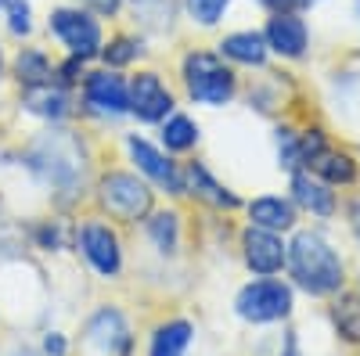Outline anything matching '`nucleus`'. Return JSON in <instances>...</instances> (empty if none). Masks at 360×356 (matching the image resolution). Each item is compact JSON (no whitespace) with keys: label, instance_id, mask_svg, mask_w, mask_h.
Wrapping results in <instances>:
<instances>
[{"label":"nucleus","instance_id":"5","mask_svg":"<svg viewBox=\"0 0 360 356\" xmlns=\"http://www.w3.org/2000/svg\"><path fill=\"white\" fill-rule=\"evenodd\" d=\"M101 205L119 220H141L152 209V191L130 173H108L101 180Z\"/></svg>","mask_w":360,"mask_h":356},{"label":"nucleus","instance_id":"11","mask_svg":"<svg viewBox=\"0 0 360 356\" xmlns=\"http://www.w3.org/2000/svg\"><path fill=\"white\" fill-rule=\"evenodd\" d=\"M86 345H101V356H123L127 345H130V335H127V324L115 310H105L90 320L86 328Z\"/></svg>","mask_w":360,"mask_h":356},{"label":"nucleus","instance_id":"12","mask_svg":"<svg viewBox=\"0 0 360 356\" xmlns=\"http://www.w3.org/2000/svg\"><path fill=\"white\" fill-rule=\"evenodd\" d=\"M130 155H134L137 169H141V173H148L155 184H166L173 195L184 191V184H180V176H176V169H173V162H169V159H162V155L155 152V147L148 144V140L130 137Z\"/></svg>","mask_w":360,"mask_h":356},{"label":"nucleus","instance_id":"35","mask_svg":"<svg viewBox=\"0 0 360 356\" xmlns=\"http://www.w3.org/2000/svg\"><path fill=\"white\" fill-rule=\"evenodd\" d=\"M307 4H314V0H307Z\"/></svg>","mask_w":360,"mask_h":356},{"label":"nucleus","instance_id":"16","mask_svg":"<svg viewBox=\"0 0 360 356\" xmlns=\"http://www.w3.org/2000/svg\"><path fill=\"white\" fill-rule=\"evenodd\" d=\"M249 220L256 227H266V230H292L295 209H292V202H285V198H256L249 205Z\"/></svg>","mask_w":360,"mask_h":356},{"label":"nucleus","instance_id":"31","mask_svg":"<svg viewBox=\"0 0 360 356\" xmlns=\"http://www.w3.org/2000/svg\"><path fill=\"white\" fill-rule=\"evenodd\" d=\"M62 349H65L62 338H47V352H62Z\"/></svg>","mask_w":360,"mask_h":356},{"label":"nucleus","instance_id":"33","mask_svg":"<svg viewBox=\"0 0 360 356\" xmlns=\"http://www.w3.org/2000/svg\"><path fill=\"white\" fill-rule=\"evenodd\" d=\"M4 4H8V0H0V8H4Z\"/></svg>","mask_w":360,"mask_h":356},{"label":"nucleus","instance_id":"25","mask_svg":"<svg viewBox=\"0 0 360 356\" xmlns=\"http://www.w3.org/2000/svg\"><path fill=\"white\" fill-rule=\"evenodd\" d=\"M101 54H105V62H108V65H130L134 58L141 54V44H137L134 37H115L112 44L101 47Z\"/></svg>","mask_w":360,"mask_h":356},{"label":"nucleus","instance_id":"9","mask_svg":"<svg viewBox=\"0 0 360 356\" xmlns=\"http://www.w3.org/2000/svg\"><path fill=\"white\" fill-rule=\"evenodd\" d=\"M86 105L101 115L130 112V86L115 72H90L86 76Z\"/></svg>","mask_w":360,"mask_h":356},{"label":"nucleus","instance_id":"17","mask_svg":"<svg viewBox=\"0 0 360 356\" xmlns=\"http://www.w3.org/2000/svg\"><path fill=\"white\" fill-rule=\"evenodd\" d=\"M310 169L321 176L324 184H353L356 180V166L346 152H332V147H324V152L310 162Z\"/></svg>","mask_w":360,"mask_h":356},{"label":"nucleus","instance_id":"21","mask_svg":"<svg viewBox=\"0 0 360 356\" xmlns=\"http://www.w3.org/2000/svg\"><path fill=\"white\" fill-rule=\"evenodd\" d=\"M15 72H18V79H22L25 86L51 83V62H47L44 51H22L18 62H15Z\"/></svg>","mask_w":360,"mask_h":356},{"label":"nucleus","instance_id":"29","mask_svg":"<svg viewBox=\"0 0 360 356\" xmlns=\"http://www.w3.org/2000/svg\"><path fill=\"white\" fill-rule=\"evenodd\" d=\"M259 4L266 11H299V8H307V0H259Z\"/></svg>","mask_w":360,"mask_h":356},{"label":"nucleus","instance_id":"15","mask_svg":"<svg viewBox=\"0 0 360 356\" xmlns=\"http://www.w3.org/2000/svg\"><path fill=\"white\" fill-rule=\"evenodd\" d=\"M130 11L144 33H166L176 18V0H130Z\"/></svg>","mask_w":360,"mask_h":356},{"label":"nucleus","instance_id":"34","mask_svg":"<svg viewBox=\"0 0 360 356\" xmlns=\"http://www.w3.org/2000/svg\"><path fill=\"white\" fill-rule=\"evenodd\" d=\"M356 11H360V0H356Z\"/></svg>","mask_w":360,"mask_h":356},{"label":"nucleus","instance_id":"19","mask_svg":"<svg viewBox=\"0 0 360 356\" xmlns=\"http://www.w3.org/2000/svg\"><path fill=\"white\" fill-rule=\"evenodd\" d=\"M191 342V324L188 320H169L152 338V356H184Z\"/></svg>","mask_w":360,"mask_h":356},{"label":"nucleus","instance_id":"8","mask_svg":"<svg viewBox=\"0 0 360 356\" xmlns=\"http://www.w3.org/2000/svg\"><path fill=\"white\" fill-rule=\"evenodd\" d=\"M169 108H173V94L166 91V83L155 72H137V79L130 83V112L144 123H159Z\"/></svg>","mask_w":360,"mask_h":356},{"label":"nucleus","instance_id":"10","mask_svg":"<svg viewBox=\"0 0 360 356\" xmlns=\"http://www.w3.org/2000/svg\"><path fill=\"white\" fill-rule=\"evenodd\" d=\"M79 242H83V252H86L90 263H94L98 274H105V277L119 274V242L105 223H86Z\"/></svg>","mask_w":360,"mask_h":356},{"label":"nucleus","instance_id":"27","mask_svg":"<svg viewBox=\"0 0 360 356\" xmlns=\"http://www.w3.org/2000/svg\"><path fill=\"white\" fill-rule=\"evenodd\" d=\"M8 11V29L15 37H29V29H33V8H29V0H8L4 4Z\"/></svg>","mask_w":360,"mask_h":356},{"label":"nucleus","instance_id":"14","mask_svg":"<svg viewBox=\"0 0 360 356\" xmlns=\"http://www.w3.org/2000/svg\"><path fill=\"white\" fill-rule=\"evenodd\" d=\"M292 198L303 205V209L317 213V216H332L335 213V191H328L324 180H314L307 173L292 176Z\"/></svg>","mask_w":360,"mask_h":356},{"label":"nucleus","instance_id":"1","mask_svg":"<svg viewBox=\"0 0 360 356\" xmlns=\"http://www.w3.org/2000/svg\"><path fill=\"white\" fill-rule=\"evenodd\" d=\"M285 263L292 266L295 284L310 295H332L342 288V259L317 230H299L288 245Z\"/></svg>","mask_w":360,"mask_h":356},{"label":"nucleus","instance_id":"2","mask_svg":"<svg viewBox=\"0 0 360 356\" xmlns=\"http://www.w3.org/2000/svg\"><path fill=\"white\" fill-rule=\"evenodd\" d=\"M184 83L198 105L217 108L234 98V72L220 62V54H209V51H191L184 58Z\"/></svg>","mask_w":360,"mask_h":356},{"label":"nucleus","instance_id":"7","mask_svg":"<svg viewBox=\"0 0 360 356\" xmlns=\"http://www.w3.org/2000/svg\"><path fill=\"white\" fill-rule=\"evenodd\" d=\"M242 249H245V263L263 277L278 274L288 259V245L278 237V230H266V227H256V223L242 234Z\"/></svg>","mask_w":360,"mask_h":356},{"label":"nucleus","instance_id":"28","mask_svg":"<svg viewBox=\"0 0 360 356\" xmlns=\"http://www.w3.org/2000/svg\"><path fill=\"white\" fill-rule=\"evenodd\" d=\"M79 4L90 11V15H101V18H112L119 8H123V0H79Z\"/></svg>","mask_w":360,"mask_h":356},{"label":"nucleus","instance_id":"4","mask_svg":"<svg viewBox=\"0 0 360 356\" xmlns=\"http://www.w3.org/2000/svg\"><path fill=\"white\" fill-rule=\"evenodd\" d=\"M234 310L242 320L252 324H270V320H281L292 313V288L281 281H256L245 284L234 299Z\"/></svg>","mask_w":360,"mask_h":356},{"label":"nucleus","instance_id":"13","mask_svg":"<svg viewBox=\"0 0 360 356\" xmlns=\"http://www.w3.org/2000/svg\"><path fill=\"white\" fill-rule=\"evenodd\" d=\"M220 54L231 58V62H238V65H263L270 47H266L263 33H256V29H242V33H227L220 40Z\"/></svg>","mask_w":360,"mask_h":356},{"label":"nucleus","instance_id":"23","mask_svg":"<svg viewBox=\"0 0 360 356\" xmlns=\"http://www.w3.org/2000/svg\"><path fill=\"white\" fill-rule=\"evenodd\" d=\"M335 324L346 342H360V299L342 295V303H335Z\"/></svg>","mask_w":360,"mask_h":356},{"label":"nucleus","instance_id":"6","mask_svg":"<svg viewBox=\"0 0 360 356\" xmlns=\"http://www.w3.org/2000/svg\"><path fill=\"white\" fill-rule=\"evenodd\" d=\"M263 40L281 58H303L307 47H310V29H307L303 18H299V11H270Z\"/></svg>","mask_w":360,"mask_h":356},{"label":"nucleus","instance_id":"3","mask_svg":"<svg viewBox=\"0 0 360 356\" xmlns=\"http://www.w3.org/2000/svg\"><path fill=\"white\" fill-rule=\"evenodd\" d=\"M51 33L69 47L72 58L86 62V58H98L101 54V25L90 11H79V8H58L51 11Z\"/></svg>","mask_w":360,"mask_h":356},{"label":"nucleus","instance_id":"30","mask_svg":"<svg viewBox=\"0 0 360 356\" xmlns=\"http://www.w3.org/2000/svg\"><path fill=\"white\" fill-rule=\"evenodd\" d=\"M349 220H353V230L360 234V198H356V202L349 205Z\"/></svg>","mask_w":360,"mask_h":356},{"label":"nucleus","instance_id":"32","mask_svg":"<svg viewBox=\"0 0 360 356\" xmlns=\"http://www.w3.org/2000/svg\"><path fill=\"white\" fill-rule=\"evenodd\" d=\"M0 69H4V54H0Z\"/></svg>","mask_w":360,"mask_h":356},{"label":"nucleus","instance_id":"26","mask_svg":"<svg viewBox=\"0 0 360 356\" xmlns=\"http://www.w3.org/2000/svg\"><path fill=\"white\" fill-rule=\"evenodd\" d=\"M148 230H152L155 245H159L162 252H173V249H176V216H173V213H159L152 223H148Z\"/></svg>","mask_w":360,"mask_h":356},{"label":"nucleus","instance_id":"22","mask_svg":"<svg viewBox=\"0 0 360 356\" xmlns=\"http://www.w3.org/2000/svg\"><path fill=\"white\" fill-rule=\"evenodd\" d=\"M162 140H166L169 152H188V147H195V140H198V126L188 115H173L162 126Z\"/></svg>","mask_w":360,"mask_h":356},{"label":"nucleus","instance_id":"24","mask_svg":"<svg viewBox=\"0 0 360 356\" xmlns=\"http://www.w3.org/2000/svg\"><path fill=\"white\" fill-rule=\"evenodd\" d=\"M184 8H188V15H191L195 25L209 29V25H217V22L227 15L231 0H184Z\"/></svg>","mask_w":360,"mask_h":356},{"label":"nucleus","instance_id":"20","mask_svg":"<svg viewBox=\"0 0 360 356\" xmlns=\"http://www.w3.org/2000/svg\"><path fill=\"white\" fill-rule=\"evenodd\" d=\"M191 191L198 195V198H205L209 205H217V209H234L238 205V198L227 191V187H220L213 176H209V169L205 166H191Z\"/></svg>","mask_w":360,"mask_h":356},{"label":"nucleus","instance_id":"18","mask_svg":"<svg viewBox=\"0 0 360 356\" xmlns=\"http://www.w3.org/2000/svg\"><path fill=\"white\" fill-rule=\"evenodd\" d=\"M22 105L29 112H37V115H47V119H58V115H65V91H58V86L51 83H33V86H25V98Z\"/></svg>","mask_w":360,"mask_h":356}]
</instances>
